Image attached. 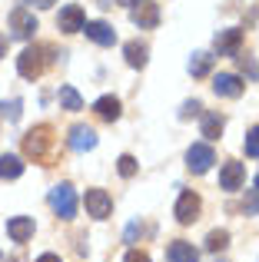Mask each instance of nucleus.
<instances>
[{
  "instance_id": "e433bc0d",
  "label": "nucleus",
  "mask_w": 259,
  "mask_h": 262,
  "mask_svg": "<svg viewBox=\"0 0 259 262\" xmlns=\"http://www.w3.org/2000/svg\"><path fill=\"white\" fill-rule=\"evenodd\" d=\"M0 262H4V252H0Z\"/></svg>"
},
{
  "instance_id": "9b49d317",
  "label": "nucleus",
  "mask_w": 259,
  "mask_h": 262,
  "mask_svg": "<svg viewBox=\"0 0 259 262\" xmlns=\"http://www.w3.org/2000/svg\"><path fill=\"white\" fill-rule=\"evenodd\" d=\"M83 24H87V17H83V10H80L77 4H67L63 10H60V17H57V27L63 33H80Z\"/></svg>"
},
{
  "instance_id": "aec40b11",
  "label": "nucleus",
  "mask_w": 259,
  "mask_h": 262,
  "mask_svg": "<svg viewBox=\"0 0 259 262\" xmlns=\"http://www.w3.org/2000/svg\"><path fill=\"white\" fill-rule=\"evenodd\" d=\"M223 126H226V120H223L220 113H206L203 116V136H206V140H220Z\"/></svg>"
},
{
  "instance_id": "ddd939ff",
  "label": "nucleus",
  "mask_w": 259,
  "mask_h": 262,
  "mask_svg": "<svg viewBox=\"0 0 259 262\" xmlns=\"http://www.w3.org/2000/svg\"><path fill=\"white\" fill-rule=\"evenodd\" d=\"M243 179H246V169H243V163H226V166L220 169V189L236 192V189L243 186Z\"/></svg>"
},
{
  "instance_id": "2eb2a0df",
  "label": "nucleus",
  "mask_w": 259,
  "mask_h": 262,
  "mask_svg": "<svg viewBox=\"0 0 259 262\" xmlns=\"http://www.w3.org/2000/svg\"><path fill=\"white\" fill-rule=\"evenodd\" d=\"M7 236H10L13 243H27V239L33 236V219L30 216H13L10 223H7Z\"/></svg>"
},
{
  "instance_id": "6ab92c4d",
  "label": "nucleus",
  "mask_w": 259,
  "mask_h": 262,
  "mask_svg": "<svg viewBox=\"0 0 259 262\" xmlns=\"http://www.w3.org/2000/svg\"><path fill=\"white\" fill-rule=\"evenodd\" d=\"M123 53H126V63L133 67V70H143V67H146V47H143V43L130 40V43L123 47Z\"/></svg>"
},
{
  "instance_id": "4468645a",
  "label": "nucleus",
  "mask_w": 259,
  "mask_h": 262,
  "mask_svg": "<svg viewBox=\"0 0 259 262\" xmlns=\"http://www.w3.org/2000/svg\"><path fill=\"white\" fill-rule=\"evenodd\" d=\"M166 259H169V262H200V252L193 249V243H186V239H176V243H169Z\"/></svg>"
},
{
  "instance_id": "7ed1b4c3",
  "label": "nucleus",
  "mask_w": 259,
  "mask_h": 262,
  "mask_svg": "<svg viewBox=\"0 0 259 262\" xmlns=\"http://www.w3.org/2000/svg\"><path fill=\"white\" fill-rule=\"evenodd\" d=\"M50 206L60 219H73L77 216V192H73L70 183H60L50 189Z\"/></svg>"
},
{
  "instance_id": "20e7f679",
  "label": "nucleus",
  "mask_w": 259,
  "mask_h": 262,
  "mask_svg": "<svg viewBox=\"0 0 259 262\" xmlns=\"http://www.w3.org/2000/svg\"><path fill=\"white\" fill-rule=\"evenodd\" d=\"M216 163V153H213V146L209 143H193V146L186 149V166H189V173H196V176H203V173H209V166Z\"/></svg>"
},
{
  "instance_id": "4c0bfd02",
  "label": "nucleus",
  "mask_w": 259,
  "mask_h": 262,
  "mask_svg": "<svg viewBox=\"0 0 259 262\" xmlns=\"http://www.w3.org/2000/svg\"><path fill=\"white\" fill-rule=\"evenodd\" d=\"M10 262H20V259H10Z\"/></svg>"
},
{
  "instance_id": "6e6552de",
  "label": "nucleus",
  "mask_w": 259,
  "mask_h": 262,
  "mask_svg": "<svg viewBox=\"0 0 259 262\" xmlns=\"http://www.w3.org/2000/svg\"><path fill=\"white\" fill-rule=\"evenodd\" d=\"M133 24L140 27V30H153V27L160 24V4H153V0H136Z\"/></svg>"
},
{
  "instance_id": "72a5a7b5",
  "label": "nucleus",
  "mask_w": 259,
  "mask_h": 262,
  "mask_svg": "<svg viewBox=\"0 0 259 262\" xmlns=\"http://www.w3.org/2000/svg\"><path fill=\"white\" fill-rule=\"evenodd\" d=\"M30 4H33V7H53L57 0H30Z\"/></svg>"
},
{
  "instance_id": "1a4fd4ad",
  "label": "nucleus",
  "mask_w": 259,
  "mask_h": 262,
  "mask_svg": "<svg viewBox=\"0 0 259 262\" xmlns=\"http://www.w3.org/2000/svg\"><path fill=\"white\" fill-rule=\"evenodd\" d=\"M240 50H243V30L229 27V30L216 33V53L220 57H240Z\"/></svg>"
},
{
  "instance_id": "7c9ffc66",
  "label": "nucleus",
  "mask_w": 259,
  "mask_h": 262,
  "mask_svg": "<svg viewBox=\"0 0 259 262\" xmlns=\"http://www.w3.org/2000/svg\"><path fill=\"white\" fill-rule=\"evenodd\" d=\"M140 232H143V226H140V223H130V229H126V243H133Z\"/></svg>"
},
{
  "instance_id": "f3484780",
  "label": "nucleus",
  "mask_w": 259,
  "mask_h": 262,
  "mask_svg": "<svg viewBox=\"0 0 259 262\" xmlns=\"http://www.w3.org/2000/svg\"><path fill=\"white\" fill-rule=\"evenodd\" d=\"M93 113H97L100 120H106V123L120 120V100L117 96H100V100L93 103Z\"/></svg>"
},
{
  "instance_id": "f257e3e1",
  "label": "nucleus",
  "mask_w": 259,
  "mask_h": 262,
  "mask_svg": "<svg viewBox=\"0 0 259 262\" xmlns=\"http://www.w3.org/2000/svg\"><path fill=\"white\" fill-rule=\"evenodd\" d=\"M53 146H57V136H53V129L47 126V123L33 126L30 133L24 136V153L30 156L33 163H44V166L53 160Z\"/></svg>"
},
{
  "instance_id": "f8f14e48",
  "label": "nucleus",
  "mask_w": 259,
  "mask_h": 262,
  "mask_svg": "<svg viewBox=\"0 0 259 262\" xmlns=\"http://www.w3.org/2000/svg\"><path fill=\"white\" fill-rule=\"evenodd\" d=\"M83 33L93 40V43H100V47H113V43H117V30H113L110 24H103V20L83 24Z\"/></svg>"
},
{
  "instance_id": "9d476101",
  "label": "nucleus",
  "mask_w": 259,
  "mask_h": 262,
  "mask_svg": "<svg viewBox=\"0 0 259 262\" xmlns=\"http://www.w3.org/2000/svg\"><path fill=\"white\" fill-rule=\"evenodd\" d=\"M243 90H246V83H243L236 73H216V77H213V93L216 96L236 100V96H243Z\"/></svg>"
},
{
  "instance_id": "cd10ccee",
  "label": "nucleus",
  "mask_w": 259,
  "mask_h": 262,
  "mask_svg": "<svg viewBox=\"0 0 259 262\" xmlns=\"http://www.w3.org/2000/svg\"><path fill=\"white\" fill-rule=\"evenodd\" d=\"M200 100H189V103H183V110H180V120H189V116H196L200 113Z\"/></svg>"
},
{
  "instance_id": "39448f33",
  "label": "nucleus",
  "mask_w": 259,
  "mask_h": 262,
  "mask_svg": "<svg viewBox=\"0 0 259 262\" xmlns=\"http://www.w3.org/2000/svg\"><path fill=\"white\" fill-rule=\"evenodd\" d=\"M83 206H87V216H93V219H106L113 212V199L106 189H87Z\"/></svg>"
},
{
  "instance_id": "2f4dec72",
  "label": "nucleus",
  "mask_w": 259,
  "mask_h": 262,
  "mask_svg": "<svg viewBox=\"0 0 259 262\" xmlns=\"http://www.w3.org/2000/svg\"><path fill=\"white\" fill-rule=\"evenodd\" d=\"M37 262H60V256H53V252H44V256H40Z\"/></svg>"
},
{
  "instance_id": "f704fd0d",
  "label": "nucleus",
  "mask_w": 259,
  "mask_h": 262,
  "mask_svg": "<svg viewBox=\"0 0 259 262\" xmlns=\"http://www.w3.org/2000/svg\"><path fill=\"white\" fill-rule=\"evenodd\" d=\"M117 4H123V7H133V4H136V0H117Z\"/></svg>"
},
{
  "instance_id": "a211bd4d",
  "label": "nucleus",
  "mask_w": 259,
  "mask_h": 262,
  "mask_svg": "<svg viewBox=\"0 0 259 262\" xmlns=\"http://www.w3.org/2000/svg\"><path fill=\"white\" fill-rule=\"evenodd\" d=\"M20 173H24V160L13 153H4L0 156V179H17Z\"/></svg>"
},
{
  "instance_id": "412c9836",
  "label": "nucleus",
  "mask_w": 259,
  "mask_h": 262,
  "mask_svg": "<svg viewBox=\"0 0 259 262\" xmlns=\"http://www.w3.org/2000/svg\"><path fill=\"white\" fill-rule=\"evenodd\" d=\"M60 106L63 110H70V113H77V110H83V100H80V93L73 86H60Z\"/></svg>"
},
{
  "instance_id": "0eeeda50",
  "label": "nucleus",
  "mask_w": 259,
  "mask_h": 262,
  "mask_svg": "<svg viewBox=\"0 0 259 262\" xmlns=\"http://www.w3.org/2000/svg\"><path fill=\"white\" fill-rule=\"evenodd\" d=\"M173 216H176V223H180V226H189V223H196V219H200V196L186 189L180 199H176V209H173Z\"/></svg>"
},
{
  "instance_id": "473e14b6",
  "label": "nucleus",
  "mask_w": 259,
  "mask_h": 262,
  "mask_svg": "<svg viewBox=\"0 0 259 262\" xmlns=\"http://www.w3.org/2000/svg\"><path fill=\"white\" fill-rule=\"evenodd\" d=\"M4 57H7V37L0 33V60H4Z\"/></svg>"
},
{
  "instance_id": "5701e85b",
  "label": "nucleus",
  "mask_w": 259,
  "mask_h": 262,
  "mask_svg": "<svg viewBox=\"0 0 259 262\" xmlns=\"http://www.w3.org/2000/svg\"><path fill=\"white\" fill-rule=\"evenodd\" d=\"M229 246V232L226 229H213L206 236V252H223Z\"/></svg>"
},
{
  "instance_id": "c756f323",
  "label": "nucleus",
  "mask_w": 259,
  "mask_h": 262,
  "mask_svg": "<svg viewBox=\"0 0 259 262\" xmlns=\"http://www.w3.org/2000/svg\"><path fill=\"white\" fill-rule=\"evenodd\" d=\"M123 262H149V256H146V252H136V249H130L126 256H123Z\"/></svg>"
},
{
  "instance_id": "bb28decb",
  "label": "nucleus",
  "mask_w": 259,
  "mask_h": 262,
  "mask_svg": "<svg viewBox=\"0 0 259 262\" xmlns=\"http://www.w3.org/2000/svg\"><path fill=\"white\" fill-rule=\"evenodd\" d=\"M117 169H120V176H123V179H130V176H136V160H133V156H120Z\"/></svg>"
},
{
  "instance_id": "a878e982",
  "label": "nucleus",
  "mask_w": 259,
  "mask_h": 262,
  "mask_svg": "<svg viewBox=\"0 0 259 262\" xmlns=\"http://www.w3.org/2000/svg\"><path fill=\"white\" fill-rule=\"evenodd\" d=\"M243 149H246V156H259V126H253L246 133V140H243Z\"/></svg>"
},
{
  "instance_id": "423d86ee",
  "label": "nucleus",
  "mask_w": 259,
  "mask_h": 262,
  "mask_svg": "<svg viewBox=\"0 0 259 262\" xmlns=\"http://www.w3.org/2000/svg\"><path fill=\"white\" fill-rule=\"evenodd\" d=\"M10 33L17 40H30L33 33H37V17H33L27 7H17V10L10 13Z\"/></svg>"
},
{
  "instance_id": "c85d7f7f",
  "label": "nucleus",
  "mask_w": 259,
  "mask_h": 262,
  "mask_svg": "<svg viewBox=\"0 0 259 262\" xmlns=\"http://www.w3.org/2000/svg\"><path fill=\"white\" fill-rule=\"evenodd\" d=\"M243 70L249 73V80H259V63L253 57H243Z\"/></svg>"
},
{
  "instance_id": "4be33fe9",
  "label": "nucleus",
  "mask_w": 259,
  "mask_h": 262,
  "mask_svg": "<svg viewBox=\"0 0 259 262\" xmlns=\"http://www.w3.org/2000/svg\"><path fill=\"white\" fill-rule=\"evenodd\" d=\"M209 70H213V57H209V53H193V60H189V73H193V77H206Z\"/></svg>"
},
{
  "instance_id": "b1692460",
  "label": "nucleus",
  "mask_w": 259,
  "mask_h": 262,
  "mask_svg": "<svg viewBox=\"0 0 259 262\" xmlns=\"http://www.w3.org/2000/svg\"><path fill=\"white\" fill-rule=\"evenodd\" d=\"M20 106H24V103L20 100H10V103H0V116H4V120H10V123H17L20 120Z\"/></svg>"
},
{
  "instance_id": "f03ea898",
  "label": "nucleus",
  "mask_w": 259,
  "mask_h": 262,
  "mask_svg": "<svg viewBox=\"0 0 259 262\" xmlns=\"http://www.w3.org/2000/svg\"><path fill=\"white\" fill-rule=\"evenodd\" d=\"M47 67V47H24L17 57V73L24 80H37Z\"/></svg>"
},
{
  "instance_id": "c9c22d12",
  "label": "nucleus",
  "mask_w": 259,
  "mask_h": 262,
  "mask_svg": "<svg viewBox=\"0 0 259 262\" xmlns=\"http://www.w3.org/2000/svg\"><path fill=\"white\" fill-rule=\"evenodd\" d=\"M256 189H259V176H256Z\"/></svg>"
},
{
  "instance_id": "393cba45",
  "label": "nucleus",
  "mask_w": 259,
  "mask_h": 262,
  "mask_svg": "<svg viewBox=\"0 0 259 262\" xmlns=\"http://www.w3.org/2000/svg\"><path fill=\"white\" fill-rule=\"evenodd\" d=\"M243 212H246V216H259V189H246V199H243Z\"/></svg>"
},
{
  "instance_id": "dca6fc26",
  "label": "nucleus",
  "mask_w": 259,
  "mask_h": 262,
  "mask_svg": "<svg viewBox=\"0 0 259 262\" xmlns=\"http://www.w3.org/2000/svg\"><path fill=\"white\" fill-rule=\"evenodd\" d=\"M97 146V133H93L90 126H73L70 129V149H77V153H87V149Z\"/></svg>"
}]
</instances>
